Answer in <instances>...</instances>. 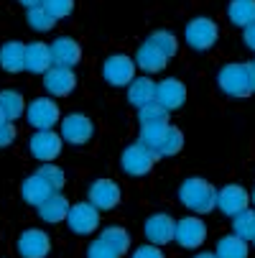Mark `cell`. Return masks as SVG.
<instances>
[{"instance_id": "cell-1", "label": "cell", "mask_w": 255, "mask_h": 258, "mask_svg": "<svg viewBox=\"0 0 255 258\" xmlns=\"http://www.w3.org/2000/svg\"><path fill=\"white\" fill-rule=\"evenodd\" d=\"M179 200L184 207H189L192 212H212L217 207V189L207 179H187L184 184L179 187Z\"/></svg>"}, {"instance_id": "cell-2", "label": "cell", "mask_w": 255, "mask_h": 258, "mask_svg": "<svg viewBox=\"0 0 255 258\" xmlns=\"http://www.w3.org/2000/svg\"><path fill=\"white\" fill-rule=\"evenodd\" d=\"M156 159H161L153 149H148L145 143H133L128 146V149L123 151V169L130 174V176H143V174H148L156 164Z\"/></svg>"}, {"instance_id": "cell-3", "label": "cell", "mask_w": 255, "mask_h": 258, "mask_svg": "<svg viewBox=\"0 0 255 258\" xmlns=\"http://www.w3.org/2000/svg\"><path fill=\"white\" fill-rule=\"evenodd\" d=\"M184 39L192 49L207 51L217 41V23L212 18H194V21H189V26L184 31Z\"/></svg>"}, {"instance_id": "cell-4", "label": "cell", "mask_w": 255, "mask_h": 258, "mask_svg": "<svg viewBox=\"0 0 255 258\" xmlns=\"http://www.w3.org/2000/svg\"><path fill=\"white\" fill-rule=\"evenodd\" d=\"M66 223H69L71 233H77V235H90V233H95L97 225H100V210H97L92 202L71 205Z\"/></svg>"}, {"instance_id": "cell-5", "label": "cell", "mask_w": 255, "mask_h": 258, "mask_svg": "<svg viewBox=\"0 0 255 258\" xmlns=\"http://www.w3.org/2000/svg\"><path fill=\"white\" fill-rule=\"evenodd\" d=\"M102 75L113 87H125L135 80V61L130 56H125V54H115V56H110L105 61Z\"/></svg>"}, {"instance_id": "cell-6", "label": "cell", "mask_w": 255, "mask_h": 258, "mask_svg": "<svg viewBox=\"0 0 255 258\" xmlns=\"http://www.w3.org/2000/svg\"><path fill=\"white\" fill-rule=\"evenodd\" d=\"M220 87H222V92L225 95H230V97H247V95H252L250 92V85H247V69H245V64H227V67H222V72H220Z\"/></svg>"}, {"instance_id": "cell-7", "label": "cell", "mask_w": 255, "mask_h": 258, "mask_svg": "<svg viewBox=\"0 0 255 258\" xmlns=\"http://www.w3.org/2000/svg\"><path fill=\"white\" fill-rule=\"evenodd\" d=\"M26 115H28V123L36 128V131H51L56 123H59V107L54 100L49 97H39V100H33L26 110Z\"/></svg>"}, {"instance_id": "cell-8", "label": "cell", "mask_w": 255, "mask_h": 258, "mask_svg": "<svg viewBox=\"0 0 255 258\" xmlns=\"http://www.w3.org/2000/svg\"><path fill=\"white\" fill-rule=\"evenodd\" d=\"M28 149H31V154L39 159V161L51 164L61 154V136L54 133V131H39V133L31 136Z\"/></svg>"}, {"instance_id": "cell-9", "label": "cell", "mask_w": 255, "mask_h": 258, "mask_svg": "<svg viewBox=\"0 0 255 258\" xmlns=\"http://www.w3.org/2000/svg\"><path fill=\"white\" fill-rule=\"evenodd\" d=\"M250 195L247 189H242L240 184H227V187L217 189V210L222 215H240L242 210H247Z\"/></svg>"}, {"instance_id": "cell-10", "label": "cell", "mask_w": 255, "mask_h": 258, "mask_svg": "<svg viewBox=\"0 0 255 258\" xmlns=\"http://www.w3.org/2000/svg\"><path fill=\"white\" fill-rule=\"evenodd\" d=\"M207 238V228L199 217H181L176 223V235L174 240L181 248H199Z\"/></svg>"}, {"instance_id": "cell-11", "label": "cell", "mask_w": 255, "mask_h": 258, "mask_svg": "<svg viewBox=\"0 0 255 258\" xmlns=\"http://www.w3.org/2000/svg\"><path fill=\"white\" fill-rule=\"evenodd\" d=\"M77 85V77L69 67H51L44 75V87L49 90V95L54 97H66Z\"/></svg>"}, {"instance_id": "cell-12", "label": "cell", "mask_w": 255, "mask_h": 258, "mask_svg": "<svg viewBox=\"0 0 255 258\" xmlns=\"http://www.w3.org/2000/svg\"><path fill=\"white\" fill-rule=\"evenodd\" d=\"M90 202L97 210H113L120 202V187L113 179H97L90 187Z\"/></svg>"}, {"instance_id": "cell-13", "label": "cell", "mask_w": 255, "mask_h": 258, "mask_svg": "<svg viewBox=\"0 0 255 258\" xmlns=\"http://www.w3.org/2000/svg\"><path fill=\"white\" fill-rule=\"evenodd\" d=\"M49 250H51V240L44 230L31 228L18 238V253L23 258H46Z\"/></svg>"}, {"instance_id": "cell-14", "label": "cell", "mask_w": 255, "mask_h": 258, "mask_svg": "<svg viewBox=\"0 0 255 258\" xmlns=\"http://www.w3.org/2000/svg\"><path fill=\"white\" fill-rule=\"evenodd\" d=\"M92 120L87 118V115H79V113H74V115H66L64 120H61V138L64 141H69V143H87L90 138H92Z\"/></svg>"}, {"instance_id": "cell-15", "label": "cell", "mask_w": 255, "mask_h": 258, "mask_svg": "<svg viewBox=\"0 0 255 258\" xmlns=\"http://www.w3.org/2000/svg\"><path fill=\"white\" fill-rule=\"evenodd\" d=\"M176 235V223L168 215H151L145 220V238L153 245H166Z\"/></svg>"}, {"instance_id": "cell-16", "label": "cell", "mask_w": 255, "mask_h": 258, "mask_svg": "<svg viewBox=\"0 0 255 258\" xmlns=\"http://www.w3.org/2000/svg\"><path fill=\"white\" fill-rule=\"evenodd\" d=\"M156 102H161L166 110H179L181 105L187 102V87L181 85L179 80L168 77V80L156 85Z\"/></svg>"}, {"instance_id": "cell-17", "label": "cell", "mask_w": 255, "mask_h": 258, "mask_svg": "<svg viewBox=\"0 0 255 258\" xmlns=\"http://www.w3.org/2000/svg\"><path fill=\"white\" fill-rule=\"evenodd\" d=\"M21 195H23V200L28 202V205H33V207H41L49 197H54L56 192L51 189V184L41 176V174H33V176H28L26 181H23V187H21Z\"/></svg>"}, {"instance_id": "cell-18", "label": "cell", "mask_w": 255, "mask_h": 258, "mask_svg": "<svg viewBox=\"0 0 255 258\" xmlns=\"http://www.w3.org/2000/svg\"><path fill=\"white\" fill-rule=\"evenodd\" d=\"M51 56H54V67H77L79 59H82V49L74 39H69V36H61L51 44Z\"/></svg>"}, {"instance_id": "cell-19", "label": "cell", "mask_w": 255, "mask_h": 258, "mask_svg": "<svg viewBox=\"0 0 255 258\" xmlns=\"http://www.w3.org/2000/svg\"><path fill=\"white\" fill-rule=\"evenodd\" d=\"M54 67V56H51V46L36 41L26 46V69L33 72V75H46V72Z\"/></svg>"}, {"instance_id": "cell-20", "label": "cell", "mask_w": 255, "mask_h": 258, "mask_svg": "<svg viewBox=\"0 0 255 258\" xmlns=\"http://www.w3.org/2000/svg\"><path fill=\"white\" fill-rule=\"evenodd\" d=\"M166 61H168V56H166L163 51H158L151 41L140 44V49L135 51V64H138L143 72H148V75H156V72L166 69Z\"/></svg>"}, {"instance_id": "cell-21", "label": "cell", "mask_w": 255, "mask_h": 258, "mask_svg": "<svg viewBox=\"0 0 255 258\" xmlns=\"http://www.w3.org/2000/svg\"><path fill=\"white\" fill-rule=\"evenodd\" d=\"M128 100L130 105L135 107H143L148 102H156V85L148 80V77H135L130 85H128Z\"/></svg>"}, {"instance_id": "cell-22", "label": "cell", "mask_w": 255, "mask_h": 258, "mask_svg": "<svg viewBox=\"0 0 255 258\" xmlns=\"http://www.w3.org/2000/svg\"><path fill=\"white\" fill-rule=\"evenodd\" d=\"M69 210H71V205L66 202V197L56 192L54 197H49L39 207V215H41V220H46V223H61V220L69 217Z\"/></svg>"}, {"instance_id": "cell-23", "label": "cell", "mask_w": 255, "mask_h": 258, "mask_svg": "<svg viewBox=\"0 0 255 258\" xmlns=\"http://www.w3.org/2000/svg\"><path fill=\"white\" fill-rule=\"evenodd\" d=\"M0 64L6 72H21L26 69V46L21 41H8L0 49Z\"/></svg>"}, {"instance_id": "cell-24", "label": "cell", "mask_w": 255, "mask_h": 258, "mask_svg": "<svg viewBox=\"0 0 255 258\" xmlns=\"http://www.w3.org/2000/svg\"><path fill=\"white\" fill-rule=\"evenodd\" d=\"M26 102H23V97H21V92H16V90H3V95H0V118L3 120H16V118H21L23 113H26Z\"/></svg>"}, {"instance_id": "cell-25", "label": "cell", "mask_w": 255, "mask_h": 258, "mask_svg": "<svg viewBox=\"0 0 255 258\" xmlns=\"http://www.w3.org/2000/svg\"><path fill=\"white\" fill-rule=\"evenodd\" d=\"M227 13L235 26L247 28L250 23H255V0H232Z\"/></svg>"}, {"instance_id": "cell-26", "label": "cell", "mask_w": 255, "mask_h": 258, "mask_svg": "<svg viewBox=\"0 0 255 258\" xmlns=\"http://www.w3.org/2000/svg\"><path fill=\"white\" fill-rule=\"evenodd\" d=\"M217 258H247V240L237 235H225L217 243Z\"/></svg>"}, {"instance_id": "cell-27", "label": "cell", "mask_w": 255, "mask_h": 258, "mask_svg": "<svg viewBox=\"0 0 255 258\" xmlns=\"http://www.w3.org/2000/svg\"><path fill=\"white\" fill-rule=\"evenodd\" d=\"M168 123H151V125H140V143H145L148 149L158 151V146L163 143L166 133H168Z\"/></svg>"}, {"instance_id": "cell-28", "label": "cell", "mask_w": 255, "mask_h": 258, "mask_svg": "<svg viewBox=\"0 0 255 258\" xmlns=\"http://www.w3.org/2000/svg\"><path fill=\"white\" fill-rule=\"evenodd\" d=\"M168 113H171V110H166L161 102H148V105L138 107V123H140V125L168 123Z\"/></svg>"}, {"instance_id": "cell-29", "label": "cell", "mask_w": 255, "mask_h": 258, "mask_svg": "<svg viewBox=\"0 0 255 258\" xmlns=\"http://www.w3.org/2000/svg\"><path fill=\"white\" fill-rule=\"evenodd\" d=\"M232 230L242 240H255V210H242L240 215H235Z\"/></svg>"}, {"instance_id": "cell-30", "label": "cell", "mask_w": 255, "mask_h": 258, "mask_svg": "<svg viewBox=\"0 0 255 258\" xmlns=\"http://www.w3.org/2000/svg\"><path fill=\"white\" fill-rule=\"evenodd\" d=\"M100 238L110 245V248H115L120 255L128 253V248H130V235H128V230H123V228H107V230H102Z\"/></svg>"}, {"instance_id": "cell-31", "label": "cell", "mask_w": 255, "mask_h": 258, "mask_svg": "<svg viewBox=\"0 0 255 258\" xmlns=\"http://www.w3.org/2000/svg\"><path fill=\"white\" fill-rule=\"evenodd\" d=\"M28 26L33 28V31H51L54 28V23H56V18L44 8V6H39V8H28Z\"/></svg>"}, {"instance_id": "cell-32", "label": "cell", "mask_w": 255, "mask_h": 258, "mask_svg": "<svg viewBox=\"0 0 255 258\" xmlns=\"http://www.w3.org/2000/svg\"><path fill=\"white\" fill-rule=\"evenodd\" d=\"M181 149H184V136H181V131L179 128H168V133H166V138H163V143L158 146V156H176Z\"/></svg>"}, {"instance_id": "cell-33", "label": "cell", "mask_w": 255, "mask_h": 258, "mask_svg": "<svg viewBox=\"0 0 255 258\" xmlns=\"http://www.w3.org/2000/svg\"><path fill=\"white\" fill-rule=\"evenodd\" d=\"M148 41H151L158 51H163L168 59H171V56L176 54V49H179V46H176V36L168 33V31H156V33H151Z\"/></svg>"}, {"instance_id": "cell-34", "label": "cell", "mask_w": 255, "mask_h": 258, "mask_svg": "<svg viewBox=\"0 0 255 258\" xmlns=\"http://www.w3.org/2000/svg\"><path fill=\"white\" fill-rule=\"evenodd\" d=\"M36 174H41L49 184H51V189L54 192H61L64 189V184H66V176H64V171L59 169V166H54V164H44Z\"/></svg>"}, {"instance_id": "cell-35", "label": "cell", "mask_w": 255, "mask_h": 258, "mask_svg": "<svg viewBox=\"0 0 255 258\" xmlns=\"http://www.w3.org/2000/svg\"><path fill=\"white\" fill-rule=\"evenodd\" d=\"M44 8L59 21V18H66L74 11V0H44Z\"/></svg>"}, {"instance_id": "cell-36", "label": "cell", "mask_w": 255, "mask_h": 258, "mask_svg": "<svg viewBox=\"0 0 255 258\" xmlns=\"http://www.w3.org/2000/svg\"><path fill=\"white\" fill-rule=\"evenodd\" d=\"M87 258H120V253H118L115 248H110V245L100 238V240H95V243L87 248Z\"/></svg>"}, {"instance_id": "cell-37", "label": "cell", "mask_w": 255, "mask_h": 258, "mask_svg": "<svg viewBox=\"0 0 255 258\" xmlns=\"http://www.w3.org/2000/svg\"><path fill=\"white\" fill-rule=\"evenodd\" d=\"M133 258H163V253H161V248H156V245L151 243V245H140V248L133 253Z\"/></svg>"}, {"instance_id": "cell-38", "label": "cell", "mask_w": 255, "mask_h": 258, "mask_svg": "<svg viewBox=\"0 0 255 258\" xmlns=\"http://www.w3.org/2000/svg\"><path fill=\"white\" fill-rule=\"evenodd\" d=\"M13 136H16V128H13L11 120H3V123H0V146H8V143L13 141Z\"/></svg>"}, {"instance_id": "cell-39", "label": "cell", "mask_w": 255, "mask_h": 258, "mask_svg": "<svg viewBox=\"0 0 255 258\" xmlns=\"http://www.w3.org/2000/svg\"><path fill=\"white\" fill-rule=\"evenodd\" d=\"M242 39H245V44L255 51V23H250L247 28H245V33H242Z\"/></svg>"}, {"instance_id": "cell-40", "label": "cell", "mask_w": 255, "mask_h": 258, "mask_svg": "<svg viewBox=\"0 0 255 258\" xmlns=\"http://www.w3.org/2000/svg\"><path fill=\"white\" fill-rule=\"evenodd\" d=\"M245 69H247V85H250V92H255V61H247Z\"/></svg>"}, {"instance_id": "cell-41", "label": "cell", "mask_w": 255, "mask_h": 258, "mask_svg": "<svg viewBox=\"0 0 255 258\" xmlns=\"http://www.w3.org/2000/svg\"><path fill=\"white\" fill-rule=\"evenodd\" d=\"M18 3L26 8H39V6H44V0H18Z\"/></svg>"}, {"instance_id": "cell-42", "label": "cell", "mask_w": 255, "mask_h": 258, "mask_svg": "<svg viewBox=\"0 0 255 258\" xmlns=\"http://www.w3.org/2000/svg\"><path fill=\"white\" fill-rule=\"evenodd\" d=\"M194 258H217V253H199V255H194Z\"/></svg>"}, {"instance_id": "cell-43", "label": "cell", "mask_w": 255, "mask_h": 258, "mask_svg": "<svg viewBox=\"0 0 255 258\" xmlns=\"http://www.w3.org/2000/svg\"><path fill=\"white\" fill-rule=\"evenodd\" d=\"M250 200H252V205H255V189H252V197H250Z\"/></svg>"}, {"instance_id": "cell-44", "label": "cell", "mask_w": 255, "mask_h": 258, "mask_svg": "<svg viewBox=\"0 0 255 258\" xmlns=\"http://www.w3.org/2000/svg\"><path fill=\"white\" fill-rule=\"evenodd\" d=\"M252 243H255V240H252Z\"/></svg>"}]
</instances>
